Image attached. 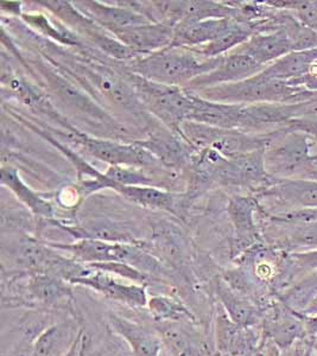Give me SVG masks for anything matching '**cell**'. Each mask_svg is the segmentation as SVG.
Instances as JSON below:
<instances>
[{"instance_id":"cb8c5ba5","label":"cell","mask_w":317,"mask_h":356,"mask_svg":"<svg viewBox=\"0 0 317 356\" xmlns=\"http://www.w3.org/2000/svg\"><path fill=\"white\" fill-rule=\"evenodd\" d=\"M1 184L6 186L8 189L16 195L17 199L19 200L23 204L28 207L33 215L38 216L40 219H53L54 208L51 203L43 199V196L37 194L31 188H29L18 174L15 166H1Z\"/></svg>"},{"instance_id":"4dcf8cb0","label":"cell","mask_w":317,"mask_h":356,"mask_svg":"<svg viewBox=\"0 0 317 356\" xmlns=\"http://www.w3.org/2000/svg\"><path fill=\"white\" fill-rule=\"evenodd\" d=\"M277 191L286 200L317 209V182L315 181H283Z\"/></svg>"},{"instance_id":"5bb4252c","label":"cell","mask_w":317,"mask_h":356,"mask_svg":"<svg viewBox=\"0 0 317 356\" xmlns=\"http://www.w3.org/2000/svg\"><path fill=\"white\" fill-rule=\"evenodd\" d=\"M310 139L308 134L297 131L273 144L268 140L265 149L266 170L268 168L275 172L288 174L310 161Z\"/></svg>"},{"instance_id":"f1b7e54d","label":"cell","mask_w":317,"mask_h":356,"mask_svg":"<svg viewBox=\"0 0 317 356\" xmlns=\"http://www.w3.org/2000/svg\"><path fill=\"white\" fill-rule=\"evenodd\" d=\"M276 297L295 312L303 314L317 297V271L295 280L288 288L278 292Z\"/></svg>"},{"instance_id":"ffe728a7","label":"cell","mask_w":317,"mask_h":356,"mask_svg":"<svg viewBox=\"0 0 317 356\" xmlns=\"http://www.w3.org/2000/svg\"><path fill=\"white\" fill-rule=\"evenodd\" d=\"M214 292L220 307L224 309L231 320L244 327L258 328L263 320V310L254 302L233 290L222 277H218L213 284Z\"/></svg>"},{"instance_id":"d6a6232c","label":"cell","mask_w":317,"mask_h":356,"mask_svg":"<svg viewBox=\"0 0 317 356\" xmlns=\"http://www.w3.org/2000/svg\"><path fill=\"white\" fill-rule=\"evenodd\" d=\"M290 261L303 270L317 271V248L311 251L293 253L290 254Z\"/></svg>"},{"instance_id":"f546056e","label":"cell","mask_w":317,"mask_h":356,"mask_svg":"<svg viewBox=\"0 0 317 356\" xmlns=\"http://www.w3.org/2000/svg\"><path fill=\"white\" fill-rule=\"evenodd\" d=\"M22 18L31 28L40 31L45 36H49L61 44L82 47L78 35L65 28L60 22L50 21L44 13H22Z\"/></svg>"},{"instance_id":"4316f807","label":"cell","mask_w":317,"mask_h":356,"mask_svg":"<svg viewBox=\"0 0 317 356\" xmlns=\"http://www.w3.org/2000/svg\"><path fill=\"white\" fill-rule=\"evenodd\" d=\"M208 19H236L244 22L241 8L232 5L216 1H188L187 8L184 11V18L179 22L177 28H184L188 25L194 24L197 22Z\"/></svg>"},{"instance_id":"836d02e7","label":"cell","mask_w":317,"mask_h":356,"mask_svg":"<svg viewBox=\"0 0 317 356\" xmlns=\"http://www.w3.org/2000/svg\"><path fill=\"white\" fill-rule=\"evenodd\" d=\"M33 342L15 340L8 349L3 350L1 356H33Z\"/></svg>"},{"instance_id":"9a60e30c","label":"cell","mask_w":317,"mask_h":356,"mask_svg":"<svg viewBox=\"0 0 317 356\" xmlns=\"http://www.w3.org/2000/svg\"><path fill=\"white\" fill-rule=\"evenodd\" d=\"M143 149L149 151L165 168L187 169L195 149L191 147L184 138L171 131L164 130L149 134L142 140H133Z\"/></svg>"},{"instance_id":"2e32d148","label":"cell","mask_w":317,"mask_h":356,"mask_svg":"<svg viewBox=\"0 0 317 356\" xmlns=\"http://www.w3.org/2000/svg\"><path fill=\"white\" fill-rule=\"evenodd\" d=\"M174 26L164 23H147L122 29L112 33L122 44L140 56L170 47L175 37Z\"/></svg>"},{"instance_id":"e575fe53","label":"cell","mask_w":317,"mask_h":356,"mask_svg":"<svg viewBox=\"0 0 317 356\" xmlns=\"http://www.w3.org/2000/svg\"><path fill=\"white\" fill-rule=\"evenodd\" d=\"M264 356H296L295 347L288 350H282L276 344L265 340Z\"/></svg>"},{"instance_id":"5b68a950","label":"cell","mask_w":317,"mask_h":356,"mask_svg":"<svg viewBox=\"0 0 317 356\" xmlns=\"http://www.w3.org/2000/svg\"><path fill=\"white\" fill-rule=\"evenodd\" d=\"M8 275H16L22 283L21 292L8 295V307L24 305L28 309L68 310L74 314V285L61 277L50 273Z\"/></svg>"},{"instance_id":"d4e9b609","label":"cell","mask_w":317,"mask_h":356,"mask_svg":"<svg viewBox=\"0 0 317 356\" xmlns=\"http://www.w3.org/2000/svg\"><path fill=\"white\" fill-rule=\"evenodd\" d=\"M315 61H317V49L308 51H291L278 61L273 62V65H268L261 75L271 80L293 83L304 76Z\"/></svg>"},{"instance_id":"277c9868","label":"cell","mask_w":317,"mask_h":356,"mask_svg":"<svg viewBox=\"0 0 317 356\" xmlns=\"http://www.w3.org/2000/svg\"><path fill=\"white\" fill-rule=\"evenodd\" d=\"M144 108L158 119L168 130L179 134V127L188 122L195 92L186 87L162 85L127 72Z\"/></svg>"},{"instance_id":"7402d4cb","label":"cell","mask_w":317,"mask_h":356,"mask_svg":"<svg viewBox=\"0 0 317 356\" xmlns=\"http://www.w3.org/2000/svg\"><path fill=\"white\" fill-rule=\"evenodd\" d=\"M81 328L75 317L51 324L33 342V356L63 355L73 346Z\"/></svg>"},{"instance_id":"f35d334b","label":"cell","mask_w":317,"mask_h":356,"mask_svg":"<svg viewBox=\"0 0 317 356\" xmlns=\"http://www.w3.org/2000/svg\"><path fill=\"white\" fill-rule=\"evenodd\" d=\"M303 315V314H302ZM304 318L305 329L308 337H314L317 335V314L315 315H303Z\"/></svg>"},{"instance_id":"ac0fdd59","label":"cell","mask_w":317,"mask_h":356,"mask_svg":"<svg viewBox=\"0 0 317 356\" xmlns=\"http://www.w3.org/2000/svg\"><path fill=\"white\" fill-rule=\"evenodd\" d=\"M149 250L164 265L181 270L189 259L187 241L184 232L170 222H158L152 228Z\"/></svg>"},{"instance_id":"60d3db41","label":"cell","mask_w":317,"mask_h":356,"mask_svg":"<svg viewBox=\"0 0 317 356\" xmlns=\"http://www.w3.org/2000/svg\"><path fill=\"white\" fill-rule=\"evenodd\" d=\"M317 314V297L311 303L308 305V308L305 309L303 315H315Z\"/></svg>"},{"instance_id":"ab89813d","label":"cell","mask_w":317,"mask_h":356,"mask_svg":"<svg viewBox=\"0 0 317 356\" xmlns=\"http://www.w3.org/2000/svg\"><path fill=\"white\" fill-rule=\"evenodd\" d=\"M264 348H265V341L264 343L259 346L258 348L252 349V350H250V352L244 353V354H241V355L238 356H264Z\"/></svg>"},{"instance_id":"3957f363","label":"cell","mask_w":317,"mask_h":356,"mask_svg":"<svg viewBox=\"0 0 317 356\" xmlns=\"http://www.w3.org/2000/svg\"><path fill=\"white\" fill-rule=\"evenodd\" d=\"M54 250L65 252L70 258L87 264L125 263L145 272L155 280L168 275L165 265L151 253L145 245L108 243L101 240L82 239L74 243L45 241Z\"/></svg>"},{"instance_id":"ba28073f","label":"cell","mask_w":317,"mask_h":356,"mask_svg":"<svg viewBox=\"0 0 317 356\" xmlns=\"http://www.w3.org/2000/svg\"><path fill=\"white\" fill-rule=\"evenodd\" d=\"M179 136L195 150L211 147L228 159L266 149L270 140V138L254 137L243 131L225 130L191 122L181 125Z\"/></svg>"},{"instance_id":"74e56055","label":"cell","mask_w":317,"mask_h":356,"mask_svg":"<svg viewBox=\"0 0 317 356\" xmlns=\"http://www.w3.org/2000/svg\"><path fill=\"white\" fill-rule=\"evenodd\" d=\"M295 354H296V356H314L313 347H311L310 339L300 341L295 346Z\"/></svg>"},{"instance_id":"30bf717a","label":"cell","mask_w":317,"mask_h":356,"mask_svg":"<svg viewBox=\"0 0 317 356\" xmlns=\"http://www.w3.org/2000/svg\"><path fill=\"white\" fill-rule=\"evenodd\" d=\"M70 283L90 289L105 298L130 308H147L149 302L145 285L122 280L120 277L100 271L90 265H87L86 271L80 277L74 278Z\"/></svg>"},{"instance_id":"7c38bea8","label":"cell","mask_w":317,"mask_h":356,"mask_svg":"<svg viewBox=\"0 0 317 356\" xmlns=\"http://www.w3.org/2000/svg\"><path fill=\"white\" fill-rule=\"evenodd\" d=\"M170 356H213L199 323L190 322H154Z\"/></svg>"},{"instance_id":"8d00e7d4","label":"cell","mask_w":317,"mask_h":356,"mask_svg":"<svg viewBox=\"0 0 317 356\" xmlns=\"http://www.w3.org/2000/svg\"><path fill=\"white\" fill-rule=\"evenodd\" d=\"M297 131H301L308 134L309 137L315 138L317 140V120L316 122H300L295 124Z\"/></svg>"},{"instance_id":"52a82bcc","label":"cell","mask_w":317,"mask_h":356,"mask_svg":"<svg viewBox=\"0 0 317 356\" xmlns=\"http://www.w3.org/2000/svg\"><path fill=\"white\" fill-rule=\"evenodd\" d=\"M57 134L80 146L86 154L107 163L110 166H127L149 170L161 165L149 151L134 142L125 144L110 138L92 137L75 127L65 132L58 131Z\"/></svg>"},{"instance_id":"1f68e13d","label":"cell","mask_w":317,"mask_h":356,"mask_svg":"<svg viewBox=\"0 0 317 356\" xmlns=\"http://www.w3.org/2000/svg\"><path fill=\"white\" fill-rule=\"evenodd\" d=\"M293 6L302 24L317 31V1H298Z\"/></svg>"},{"instance_id":"83f0119b","label":"cell","mask_w":317,"mask_h":356,"mask_svg":"<svg viewBox=\"0 0 317 356\" xmlns=\"http://www.w3.org/2000/svg\"><path fill=\"white\" fill-rule=\"evenodd\" d=\"M147 309L154 318V322L199 323L195 314L182 300L172 296L156 295L149 297Z\"/></svg>"},{"instance_id":"d6986e66","label":"cell","mask_w":317,"mask_h":356,"mask_svg":"<svg viewBox=\"0 0 317 356\" xmlns=\"http://www.w3.org/2000/svg\"><path fill=\"white\" fill-rule=\"evenodd\" d=\"M74 4L90 21L110 33L122 29L150 23L147 17L127 8L122 1L119 3L122 5L117 6H110L99 1H76Z\"/></svg>"},{"instance_id":"8fae6325","label":"cell","mask_w":317,"mask_h":356,"mask_svg":"<svg viewBox=\"0 0 317 356\" xmlns=\"http://www.w3.org/2000/svg\"><path fill=\"white\" fill-rule=\"evenodd\" d=\"M214 341L220 356H238L264 343L261 327L251 328L238 324L218 305L214 316Z\"/></svg>"},{"instance_id":"603a6c76","label":"cell","mask_w":317,"mask_h":356,"mask_svg":"<svg viewBox=\"0 0 317 356\" xmlns=\"http://www.w3.org/2000/svg\"><path fill=\"white\" fill-rule=\"evenodd\" d=\"M240 21L236 19H208L197 22L175 30V37L170 47L195 48L216 41L232 30Z\"/></svg>"},{"instance_id":"e0dca14e","label":"cell","mask_w":317,"mask_h":356,"mask_svg":"<svg viewBox=\"0 0 317 356\" xmlns=\"http://www.w3.org/2000/svg\"><path fill=\"white\" fill-rule=\"evenodd\" d=\"M108 325L115 335L127 342L133 356H163L165 348L156 329L151 330L117 314L108 316Z\"/></svg>"},{"instance_id":"7bdbcfd3","label":"cell","mask_w":317,"mask_h":356,"mask_svg":"<svg viewBox=\"0 0 317 356\" xmlns=\"http://www.w3.org/2000/svg\"><path fill=\"white\" fill-rule=\"evenodd\" d=\"M85 356H106L104 354H90V355H87V353H86Z\"/></svg>"},{"instance_id":"4fadbf2b","label":"cell","mask_w":317,"mask_h":356,"mask_svg":"<svg viewBox=\"0 0 317 356\" xmlns=\"http://www.w3.org/2000/svg\"><path fill=\"white\" fill-rule=\"evenodd\" d=\"M265 68L266 67L259 65L258 62L253 60L252 57L248 56L246 54L240 53L234 49L231 53L225 55L218 68L214 69L211 73L197 77L186 88L196 92L200 89L214 87V86L244 81L261 74Z\"/></svg>"},{"instance_id":"8992f818","label":"cell","mask_w":317,"mask_h":356,"mask_svg":"<svg viewBox=\"0 0 317 356\" xmlns=\"http://www.w3.org/2000/svg\"><path fill=\"white\" fill-rule=\"evenodd\" d=\"M293 90L288 82L271 80L258 74L244 81L208 87L196 90L195 93L206 100L220 104L257 105L284 102L293 97Z\"/></svg>"},{"instance_id":"7a4b0ae2","label":"cell","mask_w":317,"mask_h":356,"mask_svg":"<svg viewBox=\"0 0 317 356\" xmlns=\"http://www.w3.org/2000/svg\"><path fill=\"white\" fill-rule=\"evenodd\" d=\"M31 63L35 72L43 79L50 95L74 117L79 118V120L85 122L86 125L93 127L104 138L108 136L110 139L113 138L114 140H119L127 134L125 127L101 108L85 89L79 88L68 75L41 61H31Z\"/></svg>"},{"instance_id":"484cf974","label":"cell","mask_w":317,"mask_h":356,"mask_svg":"<svg viewBox=\"0 0 317 356\" xmlns=\"http://www.w3.org/2000/svg\"><path fill=\"white\" fill-rule=\"evenodd\" d=\"M254 211L256 202L250 197L236 196L231 199L228 204V215L234 227L236 243L239 251L251 246L256 240L257 225Z\"/></svg>"},{"instance_id":"6da1fadb","label":"cell","mask_w":317,"mask_h":356,"mask_svg":"<svg viewBox=\"0 0 317 356\" xmlns=\"http://www.w3.org/2000/svg\"><path fill=\"white\" fill-rule=\"evenodd\" d=\"M224 56L204 58L193 53L189 48L168 47L127 62L125 68L129 73L149 81L187 87L197 77L218 68Z\"/></svg>"},{"instance_id":"44dd1931","label":"cell","mask_w":317,"mask_h":356,"mask_svg":"<svg viewBox=\"0 0 317 356\" xmlns=\"http://www.w3.org/2000/svg\"><path fill=\"white\" fill-rule=\"evenodd\" d=\"M236 50L252 57L259 65L268 67V65H273V62L291 53L293 44L285 29H283L273 33H254Z\"/></svg>"},{"instance_id":"d590c367","label":"cell","mask_w":317,"mask_h":356,"mask_svg":"<svg viewBox=\"0 0 317 356\" xmlns=\"http://www.w3.org/2000/svg\"><path fill=\"white\" fill-rule=\"evenodd\" d=\"M297 81L303 82L308 88L317 89V61L314 62L313 65H310L308 73Z\"/></svg>"},{"instance_id":"9c48e42d","label":"cell","mask_w":317,"mask_h":356,"mask_svg":"<svg viewBox=\"0 0 317 356\" xmlns=\"http://www.w3.org/2000/svg\"><path fill=\"white\" fill-rule=\"evenodd\" d=\"M261 330L265 340L276 344L282 350L293 348L300 341L309 339L303 315L277 297L263 310Z\"/></svg>"},{"instance_id":"b9f144b4","label":"cell","mask_w":317,"mask_h":356,"mask_svg":"<svg viewBox=\"0 0 317 356\" xmlns=\"http://www.w3.org/2000/svg\"><path fill=\"white\" fill-rule=\"evenodd\" d=\"M310 342H311V347H313L314 356H317V335L310 337Z\"/></svg>"}]
</instances>
